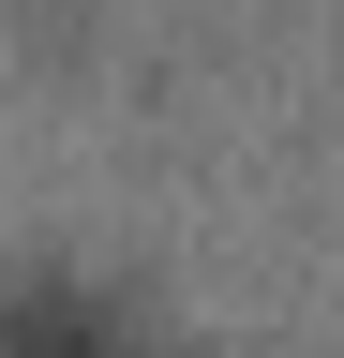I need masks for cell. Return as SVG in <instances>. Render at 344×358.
Here are the masks:
<instances>
[{
	"instance_id": "obj_1",
	"label": "cell",
	"mask_w": 344,
	"mask_h": 358,
	"mask_svg": "<svg viewBox=\"0 0 344 358\" xmlns=\"http://www.w3.org/2000/svg\"><path fill=\"white\" fill-rule=\"evenodd\" d=\"M0 358H150V329H135V299L75 284V268H15L0 284Z\"/></svg>"
}]
</instances>
